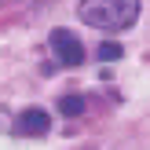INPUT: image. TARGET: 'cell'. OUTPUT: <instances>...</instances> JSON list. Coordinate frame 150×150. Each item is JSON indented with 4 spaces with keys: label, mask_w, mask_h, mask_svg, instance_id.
<instances>
[{
    "label": "cell",
    "mask_w": 150,
    "mask_h": 150,
    "mask_svg": "<svg viewBox=\"0 0 150 150\" xmlns=\"http://www.w3.org/2000/svg\"><path fill=\"white\" fill-rule=\"evenodd\" d=\"M81 22L103 33H121L139 18V0H81Z\"/></svg>",
    "instance_id": "cell-1"
},
{
    "label": "cell",
    "mask_w": 150,
    "mask_h": 150,
    "mask_svg": "<svg viewBox=\"0 0 150 150\" xmlns=\"http://www.w3.org/2000/svg\"><path fill=\"white\" fill-rule=\"evenodd\" d=\"M48 44H51V51H55L59 62H66V66H81L84 62V44H81L70 29H51Z\"/></svg>",
    "instance_id": "cell-2"
},
{
    "label": "cell",
    "mask_w": 150,
    "mask_h": 150,
    "mask_svg": "<svg viewBox=\"0 0 150 150\" xmlns=\"http://www.w3.org/2000/svg\"><path fill=\"white\" fill-rule=\"evenodd\" d=\"M48 128H51V117H48V110H40V106L22 110V114L11 121V132H15V136H44Z\"/></svg>",
    "instance_id": "cell-3"
},
{
    "label": "cell",
    "mask_w": 150,
    "mask_h": 150,
    "mask_svg": "<svg viewBox=\"0 0 150 150\" xmlns=\"http://www.w3.org/2000/svg\"><path fill=\"white\" fill-rule=\"evenodd\" d=\"M0 132H11V114L0 106Z\"/></svg>",
    "instance_id": "cell-6"
},
{
    "label": "cell",
    "mask_w": 150,
    "mask_h": 150,
    "mask_svg": "<svg viewBox=\"0 0 150 150\" xmlns=\"http://www.w3.org/2000/svg\"><path fill=\"white\" fill-rule=\"evenodd\" d=\"M95 59H103V62H117V59H121V44H99V48H95Z\"/></svg>",
    "instance_id": "cell-5"
},
{
    "label": "cell",
    "mask_w": 150,
    "mask_h": 150,
    "mask_svg": "<svg viewBox=\"0 0 150 150\" xmlns=\"http://www.w3.org/2000/svg\"><path fill=\"white\" fill-rule=\"evenodd\" d=\"M84 106H88V103L81 99V95H62V99H59V114H66V117L84 114Z\"/></svg>",
    "instance_id": "cell-4"
}]
</instances>
